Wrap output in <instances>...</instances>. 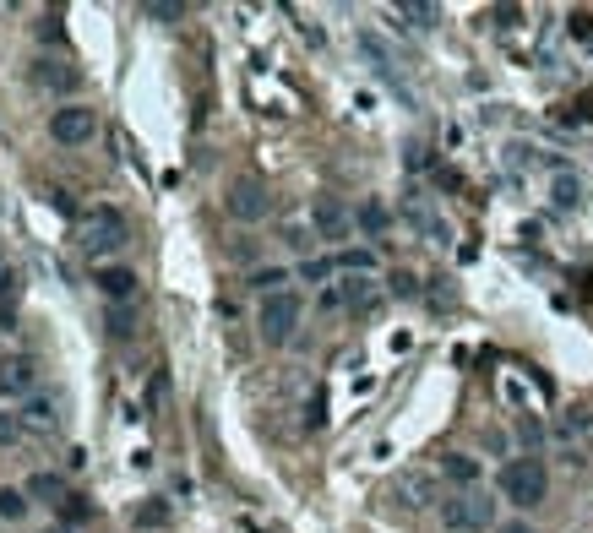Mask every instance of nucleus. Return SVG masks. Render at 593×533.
Returning <instances> with one entry per match:
<instances>
[{
	"label": "nucleus",
	"mask_w": 593,
	"mask_h": 533,
	"mask_svg": "<svg viewBox=\"0 0 593 533\" xmlns=\"http://www.w3.org/2000/svg\"><path fill=\"white\" fill-rule=\"evenodd\" d=\"M496 485H501L506 501L528 512V506H539L550 495V474H545V463H539V457H512V463H501Z\"/></svg>",
	"instance_id": "nucleus-1"
},
{
	"label": "nucleus",
	"mask_w": 593,
	"mask_h": 533,
	"mask_svg": "<svg viewBox=\"0 0 593 533\" xmlns=\"http://www.w3.org/2000/svg\"><path fill=\"white\" fill-rule=\"evenodd\" d=\"M126 240H131V229H126V218H120L115 207H93V213L82 218V251H88L93 262L115 256Z\"/></svg>",
	"instance_id": "nucleus-2"
},
{
	"label": "nucleus",
	"mask_w": 593,
	"mask_h": 533,
	"mask_svg": "<svg viewBox=\"0 0 593 533\" xmlns=\"http://www.w3.org/2000/svg\"><path fill=\"white\" fill-rule=\"evenodd\" d=\"M441 528H447V533H485V528H496V501H485V495H474V490L452 495V501H441Z\"/></svg>",
	"instance_id": "nucleus-3"
},
{
	"label": "nucleus",
	"mask_w": 593,
	"mask_h": 533,
	"mask_svg": "<svg viewBox=\"0 0 593 533\" xmlns=\"http://www.w3.org/2000/svg\"><path fill=\"white\" fill-rule=\"evenodd\" d=\"M300 311H305L300 294H289V289H283V294H267V300H262V316H256V321H262V338H267V343H289L294 327H300Z\"/></svg>",
	"instance_id": "nucleus-4"
},
{
	"label": "nucleus",
	"mask_w": 593,
	"mask_h": 533,
	"mask_svg": "<svg viewBox=\"0 0 593 533\" xmlns=\"http://www.w3.org/2000/svg\"><path fill=\"white\" fill-rule=\"evenodd\" d=\"M224 207H229V218H240V223H262L267 213H273V196H267V185H262V180L240 175V180H229Z\"/></svg>",
	"instance_id": "nucleus-5"
},
{
	"label": "nucleus",
	"mask_w": 593,
	"mask_h": 533,
	"mask_svg": "<svg viewBox=\"0 0 593 533\" xmlns=\"http://www.w3.org/2000/svg\"><path fill=\"white\" fill-rule=\"evenodd\" d=\"M49 136H55L60 147H88L93 136H98V115L88 104H66V109H55L49 115Z\"/></svg>",
	"instance_id": "nucleus-6"
},
{
	"label": "nucleus",
	"mask_w": 593,
	"mask_h": 533,
	"mask_svg": "<svg viewBox=\"0 0 593 533\" xmlns=\"http://www.w3.org/2000/svg\"><path fill=\"white\" fill-rule=\"evenodd\" d=\"M311 234H316V240H327V245L349 240V234H354V213L338 202V196H316V207H311Z\"/></svg>",
	"instance_id": "nucleus-7"
},
{
	"label": "nucleus",
	"mask_w": 593,
	"mask_h": 533,
	"mask_svg": "<svg viewBox=\"0 0 593 533\" xmlns=\"http://www.w3.org/2000/svg\"><path fill=\"white\" fill-rule=\"evenodd\" d=\"M33 392H39V365H33L28 354L0 359V398H22V403H28Z\"/></svg>",
	"instance_id": "nucleus-8"
},
{
	"label": "nucleus",
	"mask_w": 593,
	"mask_h": 533,
	"mask_svg": "<svg viewBox=\"0 0 593 533\" xmlns=\"http://www.w3.org/2000/svg\"><path fill=\"white\" fill-rule=\"evenodd\" d=\"M403 218H409V229L425 234L430 245H452V229L436 218V207H430L425 196H409V202H403Z\"/></svg>",
	"instance_id": "nucleus-9"
},
{
	"label": "nucleus",
	"mask_w": 593,
	"mask_h": 533,
	"mask_svg": "<svg viewBox=\"0 0 593 533\" xmlns=\"http://www.w3.org/2000/svg\"><path fill=\"white\" fill-rule=\"evenodd\" d=\"M398 495H403V506H441V479L430 474V468H409V474L398 479Z\"/></svg>",
	"instance_id": "nucleus-10"
},
{
	"label": "nucleus",
	"mask_w": 593,
	"mask_h": 533,
	"mask_svg": "<svg viewBox=\"0 0 593 533\" xmlns=\"http://www.w3.org/2000/svg\"><path fill=\"white\" fill-rule=\"evenodd\" d=\"M583 196H588L583 175H572V169L555 164V175H550V202H555V213H577V207H583Z\"/></svg>",
	"instance_id": "nucleus-11"
},
{
	"label": "nucleus",
	"mask_w": 593,
	"mask_h": 533,
	"mask_svg": "<svg viewBox=\"0 0 593 533\" xmlns=\"http://www.w3.org/2000/svg\"><path fill=\"white\" fill-rule=\"evenodd\" d=\"M93 283H98V294H104L109 305H131V300H137V272H131V267H104Z\"/></svg>",
	"instance_id": "nucleus-12"
},
{
	"label": "nucleus",
	"mask_w": 593,
	"mask_h": 533,
	"mask_svg": "<svg viewBox=\"0 0 593 533\" xmlns=\"http://www.w3.org/2000/svg\"><path fill=\"white\" fill-rule=\"evenodd\" d=\"M33 82L49 88V93H77L82 88V71L66 66V60H39V66H33Z\"/></svg>",
	"instance_id": "nucleus-13"
},
{
	"label": "nucleus",
	"mask_w": 593,
	"mask_h": 533,
	"mask_svg": "<svg viewBox=\"0 0 593 533\" xmlns=\"http://www.w3.org/2000/svg\"><path fill=\"white\" fill-rule=\"evenodd\" d=\"M22 430H39V436H44V430H55L60 425V403L55 398H39V392H33V398L28 403H22Z\"/></svg>",
	"instance_id": "nucleus-14"
},
{
	"label": "nucleus",
	"mask_w": 593,
	"mask_h": 533,
	"mask_svg": "<svg viewBox=\"0 0 593 533\" xmlns=\"http://www.w3.org/2000/svg\"><path fill=\"white\" fill-rule=\"evenodd\" d=\"M479 474H485V468H479V457H468V452H447V457H441V479H452L457 490H474Z\"/></svg>",
	"instance_id": "nucleus-15"
},
{
	"label": "nucleus",
	"mask_w": 593,
	"mask_h": 533,
	"mask_svg": "<svg viewBox=\"0 0 593 533\" xmlns=\"http://www.w3.org/2000/svg\"><path fill=\"white\" fill-rule=\"evenodd\" d=\"M376 300H381V294H376V283H370V278H349V283H343V305H349V311H376Z\"/></svg>",
	"instance_id": "nucleus-16"
},
{
	"label": "nucleus",
	"mask_w": 593,
	"mask_h": 533,
	"mask_svg": "<svg viewBox=\"0 0 593 533\" xmlns=\"http://www.w3.org/2000/svg\"><path fill=\"white\" fill-rule=\"evenodd\" d=\"M354 223H360L365 234H381V229H387V223H392V213H387V207L376 202V196H370V202L360 207V213H354Z\"/></svg>",
	"instance_id": "nucleus-17"
},
{
	"label": "nucleus",
	"mask_w": 593,
	"mask_h": 533,
	"mask_svg": "<svg viewBox=\"0 0 593 533\" xmlns=\"http://www.w3.org/2000/svg\"><path fill=\"white\" fill-rule=\"evenodd\" d=\"M332 262H338L343 272H360V278H370V272H376V251H338Z\"/></svg>",
	"instance_id": "nucleus-18"
},
{
	"label": "nucleus",
	"mask_w": 593,
	"mask_h": 533,
	"mask_svg": "<svg viewBox=\"0 0 593 533\" xmlns=\"http://www.w3.org/2000/svg\"><path fill=\"white\" fill-rule=\"evenodd\" d=\"M283 283H289V272H283V267H262V272L251 278V289L267 300V294H283Z\"/></svg>",
	"instance_id": "nucleus-19"
},
{
	"label": "nucleus",
	"mask_w": 593,
	"mask_h": 533,
	"mask_svg": "<svg viewBox=\"0 0 593 533\" xmlns=\"http://www.w3.org/2000/svg\"><path fill=\"white\" fill-rule=\"evenodd\" d=\"M398 17H409L414 28H436V17H441V11H436V6H425V0H403V6H398Z\"/></svg>",
	"instance_id": "nucleus-20"
},
{
	"label": "nucleus",
	"mask_w": 593,
	"mask_h": 533,
	"mask_svg": "<svg viewBox=\"0 0 593 533\" xmlns=\"http://www.w3.org/2000/svg\"><path fill=\"white\" fill-rule=\"evenodd\" d=\"M28 495H49V501H66V479H55V474H33V479H28Z\"/></svg>",
	"instance_id": "nucleus-21"
},
{
	"label": "nucleus",
	"mask_w": 593,
	"mask_h": 533,
	"mask_svg": "<svg viewBox=\"0 0 593 533\" xmlns=\"http://www.w3.org/2000/svg\"><path fill=\"white\" fill-rule=\"evenodd\" d=\"M137 528H169V506L164 501H147V506H137Z\"/></svg>",
	"instance_id": "nucleus-22"
},
{
	"label": "nucleus",
	"mask_w": 593,
	"mask_h": 533,
	"mask_svg": "<svg viewBox=\"0 0 593 533\" xmlns=\"http://www.w3.org/2000/svg\"><path fill=\"white\" fill-rule=\"evenodd\" d=\"M104 327H109V338H131V305H109V316H104Z\"/></svg>",
	"instance_id": "nucleus-23"
},
{
	"label": "nucleus",
	"mask_w": 593,
	"mask_h": 533,
	"mask_svg": "<svg viewBox=\"0 0 593 533\" xmlns=\"http://www.w3.org/2000/svg\"><path fill=\"white\" fill-rule=\"evenodd\" d=\"M22 512H28V495H22V490H6V485H0V517H6V523H17Z\"/></svg>",
	"instance_id": "nucleus-24"
},
{
	"label": "nucleus",
	"mask_w": 593,
	"mask_h": 533,
	"mask_svg": "<svg viewBox=\"0 0 593 533\" xmlns=\"http://www.w3.org/2000/svg\"><path fill=\"white\" fill-rule=\"evenodd\" d=\"M588 430H593V419L583 414V408H572V414H561V436H566V441L588 436Z\"/></svg>",
	"instance_id": "nucleus-25"
},
{
	"label": "nucleus",
	"mask_w": 593,
	"mask_h": 533,
	"mask_svg": "<svg viewBox=\"0 0 593 533\" xmlns=\"http://www.w3.org/2000/svg\"><path fill=\"white\" fill-rule=\"evenodd\" d=\"M566 28H572L577 44H593V11H572V17H566Z\"/></svg>",
	"instance_id": "nucleus-26"
},
{
	"label": "nucleus",
	"mask_w": 593,
	"mask_h": 533,
	"mask_svg": "<svg viewBox=\"0 0 593 533\" xmlns=\"http://www.w3.org/2000/svg\"><path fill=\"white\" fill-rule=\"evenodd\" d=\"M180 11H185V6H169V0H147L142 17H153V22H180Z\"/></svg>",
	"instance_id": "nucleus-27"
},
{
	"label": "nucleus",
	"mask_w": 593,
	"mask_h": 533,
	"mask_svg": "<svg viewBox=\"0 0 593 533\" xmlns=\"http://www.w3.org/2000/svg\"><path fill=\"white\" fill-rule=\"evenodd\" d=\"M88 512L93 506L82 501V495H66V501H60V517H66V523H88Z\"/></svg>",
	"instance_id": "nucleus-28"
},
{
	"label": "nucleus",
	"mask_w": 593,
	"mask_h": 533,
	"mask_svg": "<svg viewBox=\"0 0 593 533\" xmlns=\"http://www.w3.org/2000/svg\"><path fill=\"white\" fill-rule=\"evenodd\" d=\"M517 436H523V446H539L545 441V425L539 419H517Z\"/></svg>",
	"instance_id": "nucleus-29"
},
{
	"label": "nucleus",
	"mask_w": 593,
	"mask_h": 533,
	"mask_svg": "<svg viewBox=\"0 0 593 533\" xmlns=\"http://www.w3.org/2000/svg\"><path fill=\"white\" fill-rule=\"evenodd\" d=\"M283 245H294V251H305V245H311V234H305V223H289V229H283Z\"/></svg>",
	"instance_id": "nucleus-30"
},
{
	"label": "nucleus",
	"mask_w": 593,
	"mask_h": 533,
	"mask_svg": "<svg viewBox=\"0 0 593 533\" xmlns=\"http://www.w3.org/2000/svg\"><path fill=\"white\" fill-rule=\"evenodd\" d=\"M300 272H305L311 283H321V278H332V272H338V262H305Z\"/></svg>",
	"instance_id": "nucleus-31"
},
{
	"label": "nucleus",
	"mask_w": 593,
	"mask_h": 533,
	"mask_svg": "<svg viewBox=\"0 0 593 533\" xmlns=\"http://www.w3.org/2000/svg\"><path fill=\"white\" fill-rule=\"evenodd\" d=\"M17 436H22V419L0 414V441H6V446H11V441H17Z\"/></svg>",
	"instance_id": "nucleus-32"
},
{
	"label": "nucleus",
	"mask_w": 593,
	"mask_h": 533,
	"mask_svg": "<svg viewBox=\"0 0 593 533\" xmlns=\"http://www.w3.org/2000/svg\"><path fill=\"white\" fill-rule=\"evenodd\" d=\"M496 533H534V523H523V517H517V523H496Z\"/></svg>",
	"instance_id": "nucleus-33"
},
{
	"label": "nucleus",
	"mask_w": 593,
	"mask_h": 533,
	"mask_svg": "<svg viewBox=\"0 0 593 533\" xmlns=\"http://www.w3.org/2000/svg\"><path fill=\"white\" fill-rule=\"evenodd\" d=\"M49 533H66V528H49Z\"/></svg>",
	"instance_id": "nucleus-34"
}]
</instances>
